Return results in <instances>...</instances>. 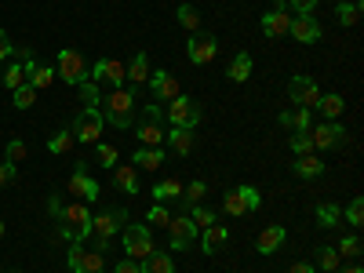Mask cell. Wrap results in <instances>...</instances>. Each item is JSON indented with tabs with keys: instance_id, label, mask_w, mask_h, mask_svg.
<instances>
[{
	"instance_id": "obj_27",
	"label": "cell",
	"mask_w": 364,
	"mask_h": 273,
	"mask_svg": "<svg viewBox=\"0 0 364 273\" xmlns=\"http://www.w3.org/2000/svg\"><path fill=\"white\" fill-rule=\"evenodd\" d=\"M314 109H321L328 120H339V117H343V109H346V102H343L339 91H331V95H321V99H317V106H314Z\"/></svg>"
},
{
	"instance_id": "obj_33",
	"label": "cell",
	"mask_w": 364,
	"mask_h": 273,
	"mask_svg": "<svg viewBox=\"0 0 364 273\" xmlns=\"http://www.w3.org/2000/svg\"><path fill=\"white\" fill-rule=\"evenodd\" d=\"M178 26L190 29V33H200V11L193 4H178Z\"/></svg>"
},
{
	"instance_id": "obj_21",
	"label": "cell",
	"mask_w": 364,
	"mask_h": 273,
	"mask_svg": "<svg viewBox=\"0 0 364 273\" xmlns=\"http://www.w3.org/2000/svg\"><path fill=\"white\" fill-rule=\"evenodd\" d=\"M284 226H266L262 233H259V240H255V248H259V255H273L281 245H284Z\"/></svg>"
},
{
	"instance_id": "obj_49",
	"label": "cell",
	"mask_w": 364,
	"mask_h": 273,
	"mask_svg": "<svg viewBox=\"0 0 364 273\" xmlns=\"http://www.w3.org/2000/svg\"><path fill=\"white\" fill-rule=\"evenodd\" d=\"M284 8H291L295 15H314V8H317V0H288Z\"/></svg>"
},
{
	"instance_id": "obj_20",
	"label": "cell",
	"mask_w": 364,
	"mask_h": 273,
	"mask_svg": "<svg viewBox=\"0 0 364 273\" xmlns=\"http://www.w3.org/2000/svg\"><path fill=\"white\" fill-rule=\"evenodd\" d=\"M226 240H230V230L226 226H208L204 237H200V252L204 255H215V252L226 248Z\"/></svg>"
},
{
	"instance_id": "obj_37",
	"label": "cell",
	"mask_w": 364,
	"mask_h": 273,
	"mask_svg": "<svg viewBox=\"0 0 364 273\" xmlns=\"http://www.w3.org/2000/svg\"><path fill=\"white\" fill-rule=\"evenodd\" d=\"M317 266H321L324 273H336V269L343 266V259H339L336 248H317Z\"/></svg>"
},
{
	"instance_id": "obj_47",
	"label": "cell",
	"mask_w": 364,
	"mask_h": 273,
	"mask_svg": "<svg viewBox=\"0 0 364 273\" xmlns=\"http://www.w3.org/2000/svg\"><path fill=\"white\" fill-rule=\"evenodd\" d=\"M237 190H240V197H245L248 211H259V208H262V193H259L255 186H237Z\"/></svg>"
},
{
	"instance_id": "obj_6",
	"label": "cell",
	"mask_w": 364,
	"mask_h": 273,
	"mask_svg": "<svg viewBox=\"0 0 364 273\" xmlns=\"http://www.w3.org/2000/svg\"><path fill=\"white\" fill-rule=\"evenodd\" d=\"M66 262H70V273H102V266H106L102 252H95V248H84V245H77V240H70Z\"/></svg>"
},
{
	"instance_id": "obj_45",
	"label": "cell",
	"mask_w": 364,
	"mask_h": 273,
	"mask_svg": "<svg viewBox=\"0 0 364 273\" xmlns=\"http://www.w3.org/2000/svg\"><path fill=\"white\" fill-rule=\"evenodd\" d=\"M77 87H80V95H84V106H99L102 95H99V84H95V80H84V84H77Z\"/></svg>"
},
{
	"instance_id": "obj_52",
	"label": "cell",
	"mask_w": 364,
	"mask_h": 273,
	"mask_svg": "<svg viewBox=\"0 0 364 273\" xmlns=\"http://www.w3.org/2000/svg\"><path fill=\"white\" fill-rule=\"evenodd\" d=\"M15 171H18V168H15V164H8V161L0 164V186H8V182L15 178Z\"/></svg>"
},
{
	"instance_id": "obj_7",
	"label": "cell",
	"mask_w": 364,
	"mask_h": 273,
	"mask_svg": "<svg viewBox=\"0 0 364 273\" xmlns=\"http://www.w3.org/2000/svg\"><path fill=\"white\" fill-rule=\"evenodd\" d=\"M168 120H171V128H197L200 124V106L197 99H186V95H178L168 102Z\"/></svg>"
},
{
	"instance_id": "obj_51",
	"label": "cell",
	"mask_w": 364,
	"mask_h": 273,
	"mask_svg": "<svg viewBox=\"0 0 364 273\" xmlns=\"http://www.w3.org/2000/svg\"><path fill=\"white\" fill-rule=\"evenodd\" d=\"M63 208H66V204L58 200V193H51V197H48V211H51V219H55V223L63 219Z\"/></svg>"
},
{
	"instance_id": "obj_10",
	"label": "cell",
	"mask_w": 364,
	"mask_h": 273,
	"mask_svg": "<svg viewBox=\"0 0 364 273\" xmlns=\"http://www.w3.org/2000/svg\"><path fill=\"white\" fill-rule=\"evenodd\" d=\"M124 77H128V66L124 63H117V58H99L87 80H95L99 87H120V84H124Z\"/></svg>"
},
{
	"instance_id": "obj_11",
	"label": "cell",
	"mask_w": 364,
	"mask_h": 273,
	"mask_svg": "<svg viewBox=\"0 0 364 273\" xmlns=\"http://www.w3.org/2000/svg\"><path fill=\"white\" fill-rule=\"evenodd\" d=\"M124 252L135 262H142L154 252V233H149V226H124Z\"/></svg>"
},
{
	"instance_id": "obj_43",
	"label": "cell",
	"mask_w": 364,
	"mask_h": 273,
	"mask_svg": "<svg viewBox=\"0 0 364 273\" xmlns=\"http://www.w3.org/2000/svg\"><path fill=\"white\" fill-rule=\"evenodd\" d=\"M146 223H149V226H164V230H168V223H171L168 208H164V204H154V208L146 211Z\"/></svg>"
},
{
	"instance_id": "obj_23",
	"label": "cell",
	"mask_w": 364,
	"mask_h": 273,
	"mask_svg": "<svg viewBox=\"0 0 364 273\" xmlns=\"http://www.w3.org/2000/svg\"><path fill=\"white\" fill-rule=\"evenodd\" d=\"M113 186L124 190V193H132V197H139V168H132V164L113 168Z\"/></svg>"
},
{
	"instance_id": "obj_14",
	"label": "cell",
	"mask_w": 364,
	"mask_h": 273,
	"mask_svg": "<svg viewBox=\"0 0 364 273\" xmlns=\"http://www.w3.org/2000/svg\"><path fill=\"white\" fill-rule=\"evenodd\" d=\"M22 66H26V84L37 87V91H44V87H51V80H58L51 66H41L37 63L33 51H22Z\"/></svg>"
},
{
	"instance_id": "obj_24",
	"label": "cell",
	"mask_w": 364,
	"mask_h": 273,
	"mask_svg": "<svg viewBox=\"0 0 364 273\" xmlns=\"http://www.w3.org/2000/svg\"><path fill=\"white\" fill-rule=\"evenodd\" d=\"M146 80H149V55H146V51H139V55L132 58V66H128L124 84H128V87H139V84H146Z\"/></svg>"
},
{
	"instance_id": "obj_16",
	"label": "cell",
	"mask_w": 364,
	"mask_h": 273,
	"mask_svg": "<svg viewBox=\"0 0 364 273\" xmlns=\"http://www.w3.org/2000/svg\"><path fill=\"white\" fill-rule=\"evenodd\" d=\"M288 33L299 44H317L321 41V22H317V15H295L291 26H288Z\"/></svg>"
},
{
	"instance_id": "obj_4",
	"label": "cell",
	"mask_w": 364,
	"mask_h": 273,
	"mask_svg": "<svg viewBox=\"0 0 364 273\" xmlns=\"http://www.w3.org/2000/svg\"><path fill=\"white\" fill-rule=\"evenodd\" d=\"M55 77L63 80V84H84L87 80V63H84V55L77 48H63L55 58Z\"/></svg>"
},
{
	"instance_id": "obj_55",
	"label": "cell",
	"mask_w": 364,
	"mask_h": 273,
	"mask_svg": "<svg viewBox=\"0 0 364 273\" xmlns=\"http://www.w3.org/2000/svg\"><path fill=\"white\" fill-rule=\"evenodd\" d=\"M336 273H364V269H360V266H346V269H343V266H339V269H336Z\"/></svg>"
},
{
	"instance_id": "obj_32",
	"label": "cell",
	"mask_w": 364,
	"mask_h": 273,
	"mask_svg": "<svg viewBox=\"0 0 364 273\" xmlns=\"http://www.w3.org/2000/svg\"><path fill=\"white\" fill-rule=\"evenodd\" d=\"M186 215H190V223H193L197 230L215 226V211H211V208H204V204H190V211H186Z\"/></svg>"
},
{
	"instance_id": "obj_39",
	"label": "cell",
	"mask_w": 364,
	"mask_h": 273,
	"mask_svg": "<svg viewBox=\"0 0 364 273\" xmlns=\"http://www.w3.org/2000/svg\"><path fill=\"white\" fill-rule=\"evenodd\" d=\"M336 252H339V259H357V255H360V237H357V233H346V237L339 240Z\"/></svg>"
},
{
	"instance_id": "obj_9",
	"label": "cell",
	"mask_w": 364,
	"mask_h": 273,
	"mask_svg": "<svg viewBox=\"0 0 364 273\" xmlns=\"http://www.w3.org/2000/svg\"><path fill=\"white\" fill-rule=\"evenodd\" d=\"M288 99H291L295 106L314 109V106H317V99H321V87H317V80H314V77L299 73V77H291V80H288Z\"/></svg>"
},
{
	"instance_id": "obj_28",
	"label": "cell",
	"mask_w": 364,
	"mask_h": 273,
	"mask_svg": "<svg viewBox=\"0 0 364 273\" xmlns=\"http://www.w3.org/2000/svg\"><path fill=\"white\" fill-rule=\"evenodd\" d=\"M295 175L299 178H321L324 175V164L314 154H302V157H295Z\"/></svg>"
},
{
	"instance_id": "obj_35",
	"label": "cell",
	"mask_w": 364,
	"mask_h": 273,
	"mask_svg": "<svg viewBox=\"0 0 364 273\" xmlns=\"http://www.w3.org/2000/svg\"><path fill=\"white\" fill-rule=\"evenodd\" d=\"M178 193H182L178 178H168V182H157V186H154V200H157V204H164V200H175Z\"/></svg>"
},
{
	"instance_id": "obj_54",
	"label": "cell",
	"mask_w": 364,
	"mask_h": 273,
	"mask_svg": "<svg viewBox=\"0 0 364 273\" xmlns=\"http://www.w3.org/2000/svg\"><path fill=\"white\" fill-rule=\"evenodd\" d=\"M288 273H314V262H291Z\"/></svg>"
},
{
	"instance_id": "obj_42",
	"label": "cell",
	"mask_w": 364,
	"mask_h": 273,
	"mask_svg": "<svg viewBox=\"0 0 364 273\" xmlns=\"http://www.w3.org/2000/svg\"><path fill=\"white\" fill-rule=\"evenodd\" d=\"M291 154H295V157L314 154V139H310V132H295V139H291Z\"/></svg>"
},
{
	"instance_id": "obj_41",
	"label": "cell",
	"mask_w": 364,
	"mask_h": 273,
	"mask_svg": "<svg viewBox=\"0 0 364 273\" xmlns=\"http://www.w3.org/2000/svg\"><path fill=\"white\" fill-rule=\"evenodd\" d=\"M346 223H350L353 230L364 226V200H360V197H353V200L346 204Z\"/></svg>"
},
{
	"instance_id": "obj_19",
	"label": "cell",
	"mask_w": 364,
	"mask_h": 273,
	"mask_svg": "<svg viewBox=\"0 0 364 273\" xmlns=\"http://www.w3.org/2000/svg\"><path fill=\"white\" fill-rule=\"evenodd\" d=\"M259 26H262L266 37H284L288 26H291V15H288V11H266V15L259 18Z\"/></svg>"
},
{
	"instance_id": "obj_36",
	"label": "cell",
	"mask_w": 364,
	"mask_h": 273,
	"mask_svg": "<svg viewBox=\"0 0 364 273\" xmlns=\"http://www.w3.org/2000/svg\"><path fill=\"white\" fill-rule=\"evenodd\" d=\"M317 223H321L324 230H331V226L343 223V211H339L336 204H321V208H317Z\"/></svg>"
},
{
	"instance_id": "obj_22",
	"label": "cell",
	"mask_w": 364,
	"mask_h": 273,
	"mask_svg": "<svg viewBox=\"0 0 364 273\" xmlns=\"http://www.w3.org/2000/svg\"><path fill=\"white\" fill-rule=\"evenodd\" d=\"M164 164V149H149V146H139L135 157H132V168L139 171H157Z\"/></svg>"
},
{
	"instance_id": "obj_40",
	"label": "cell",
	"mask_w": 364,
	"mask_h": 273,
	"mask_svg": "<svg viewBox=\"0 0 364 273\" xmlns=\"http://www.w3.org/2000/svg\"><path fill=\"white\" fill-rule=\"evenodd\" d=\"M11 99H15V106H18V109H29V106L37 102V87L22 84V87H15V91H11Z\"/></svg>"
},
{
	"instance_id": "obj_3",
	"label": "cell",
	"mask_w": 364,
	"mask_h": 273,
	"mask_svg": "<svg viewBox=\"0 0 364 273\" xmlns=\"http://www.w3.org/2000/svg\"><path fill=\"white\" fill-rule=\"evenodd\" d=\"M128 223V211L124 208H113V211H102V215H91V237H95V252H106L113 233Z\"/></svg>"
},
{
	"instance_id": "obj_53",
	"label": "cell",
	"mask_w": 364,
	"mask_h": 273,
	"mask_svg": "<svg viewBox=\"0 0 364 273\" xmlns=\"http://www.w3.org/2000/svg\"><path fill=\"white\" fill-rule=\"evenodd\" d=\"M15 48H11V41H8V33H4V29H0V63H4V58L11 55Z\"/></svg>"
},
{
	"instance_id": "obj_46",
	"label": "cell",
	"mask_w": 364,
	"mask_h": 273,
	"mask_svg": "<svg viewBox=\"0 0 364 273\" xmlns=\"http://www.w3.org/2000/svg\"><path fill=\"white\" fill-rule=\"evenodd\" d=\"M99 146V161L106 164V168H117V161H120V149L117 146H106V142H95Z\"/></svg>"
},
{
	"instance_id": "obj_25",
	"label": "cell",
	"mask_w": 364,
	"mask_h": 273,
	"mask_svg": "<svg viewBox=\"0 0 364 273\" xmlns=\"http://www.w3.org/2000/svg\"><path fill=\"white\" fill-rule=\"evenodd\" d=\"M139 266H142V273H175V262L168 252H149Z\"/></svg>"
},
{
	"instance_id": "obj_50",
	"label": "cell",
	"mask_w": 364,
	"mask_h": 273,
	"mask_svg": "<svg viewBox=\"0 0 364 273\" xmlns=\"http://www.w3.org/2000/svg\"><path fill=\"white\" fill-rule=\"evenodd\" d=\"M113 273H142V266H139L135 259H120V262L113 266Z\"/></svg>"
},
{
	"instance_id": "obj_12",
	"label": "cell",
	"mask_w": 364,
	"mask_h": 273,
	"mask_svg": "<svg viewBox=\"0 0 364 273\" xmlns=\"http://www.w3.org/2000/svg\"><path fill=\"white\" fill-rule=\"evenodd\" d=\"M193 240H197V226L190 223V215H171V223H168V245H171V252H186Z\"/></svg>"
},
{
	"instance_id": "obj_34",
	"label": "cell",
	"mask_w": 364,
	"mask_h": 273,
	"mask_svg": "<svg viewBox=\"0 0 364 273\" xmlns=\"http://www.w3.org/2000/svg\"><path fill=\"white\" fill-rule=\"evenodd\" d=\"M223 211H226L230 219L245 215V211H248V204H245V197H240V190H230V193L223 197Z\"/></svg>"
},
{
	"instance_id": "obj_29",
	"label": "cell",
	"mask_w": 364,
	"mask_h": 273,
	"mask_svg": "<svg viewBox=\"0 0 364 273\" xmlns=\"http://www.w3.org/2000/svg\"><path fill=\"white\" fill-rule=\"evenodd\" d=\"M248 77H252V55L240 51V55H233V63H230V80L233 84H245Z\"/></svg>"
},
{
	"instance_id": "obj_5",
	"label": "cell",
	"mask_w": 364,
	"mask_h": 273,
	"mask_svg": "<svg viewBox=\"0 0 364 273\" xmlns=\"http://www.w3.org/2000/svg\"><path fill=\"white\" fill-rule=\"evenodd\" d=\"M102 128H106V120H102L99 106H84V109L77 113V120H73V128H70V132H73V139L95 146V142L102 139Z\"/></svg>"
},
{
	"instance_id": "obj_56",
	"label": "cell",
	"mask_w": 364,
	"mask_h": 273,
	"mask_svg": "<svg viewBox=\"0 0 364 273\" xmlns=\"http://www.w3.org/2000/svg\"><path fill=\"white\" fill-rule=\"evenodd\" d=\"M0 237H4V219H0Z\"/></svg>"
},
{
	"instance_id": "obj_1",
	"label": "cell",
	"mask_w": 364,
	"mask_h": 273,
	"mask_svg": "<svg viewBox=\"0 0 364 273\" xmlns=\"http://www.w3.org/2000/svg\"><path fill=\"white\" fill-rule=\"evenodd\" d=\"M139 102H135V91L128 87V84H120V87H109L106 95L99 99V113H102V120L106 124H113V128H132L135 124V109Z\"/></svg>"
},
{
	"instance_id": "obj_8",
	"label": "cell",
	"mask_w": 364,
	"mask_h": 273,
	"mask_svg": "<svg viewBox=\"0 0 364 273\" xmlns=\"http://www.w3.org/2000/svg\"><path fill=\"white\" fill-rule=\"evenodd\" d=\"M186 55H190V63L193 66H208V63H215V55H219V41L215 33H190V44H186Z\"/></svg>"
},
{
	"instance_id": "obj_48",
	"label": "cell",
	"mask_w": 364,
	"mask_h": 273,
	"mask_svg": "<svg viewBox=\"0 0 364 273\" xmlns=\"http://www.w3.org/2000/svg\"><path fill=\"white\" fill-rule=\"evenodd\" d=\"M204 193H208V182H200V178L190 182V186H186V208H190V204H200Z\"/></svg>"
},
{
	"instance_id": "obj_15",
	"label": "cell",
	"mask_w": 364,
	"mask_h": 273,
	"mask_svg": "<svg viewBox=\"0 0 364 273\" xmlns=\"http://www.w3.org/2000/svg\"><path fill=\"white\" fill-rule=\"evenodd\" d=\"M310 139H314V149H336V146L346 142V128L339 124V120H324V124L314 128Z\"/></svg>"
},
{
	"instance_id": "obj_30",
	"label": "cell",
	"mask_w": 364,
	"mask_h": 273,
	"mask_svg": "<svg viewBox=\"0 0 364 273\" xmlns=\"http://www.w3.org/2000/svg\"><path fill=\"white\" fill-rule=\"evenodd\" d=\"M336 18L343 26H357L360 22V0H336Z\"/></svg>"
},
{
	"instance_id": "obj_13",
	"label": "cell",
	"mask_w": 364,
	"mask_h": 273,
	"mask_svg": "<svg viewBox=\"0 0 364 273\" xmlns=\"http://www.w3.org/2000/svg\"><path fill=\"white\" fill-rule=\"evenodd\" d=\"M149 91H154V102H171L182 95V87H178V77H171L168 70H149Z\"/></svg>"
},
{
	"instance_id": "obj_17",
	"label": "cell",
	"mask_w": 364,
	"mask_h": 273,
	"mask_svg": "<svg viewBox=\"0 0 364 273\" xmlns=\"http://www.w3.org/2000/svg\"><path fill=\"white\" fill-rule=\"evenodd\" d=\"M70 193L73 197H80L84 204H91V200H99V182L95 178H91L87 171H84V164L70 175Z\"/></svg>"
},
{
	"instance_id": "obj_44",
	"label": "cell",
	"mask_w": 364,
	"mask_h": 273,
	"mask_svg": "<svg viewBox=\"0 0 364 273\" xmlns=\"http://www.w3.org/2000/svg\"><path fill=\"white\" fill-rule=\"evenodd\" d=\"M4 84H8L11 91H15V87H22V84H26V66H22V63H11V66H8V73H4Z\"/></svg>"
},
{
	"instance_id": "obj_18",
	"label": "cell",
	"mask_w": 364,
	"mask_h": 273,
	"mask_svg": "<svg viewBox=\"0 0 364 273\" xmlns=\"http://www.w3.org/2000/svg\"><path fill=\"white\" fill-rule=\"evenodd\" d=\"M164 142H168L171 154L190 157V154H193V146H197V135H193V128H171V132L164 135Z\"/></svg>"
},
{
	"instance_id": "obj_38",
	"label": "cell",
	"mask_w": 364,
	"mask_h": 273,
	"mask_svg": "<svg viewBox=\"0 0 364 273\" xmlns=\"http://www.w3.org/2000/svg\"><path fill=\"white\" fill-rule=\"evenodd\" d=\"M26 157H29V146H26L22 139H11V142H8V149H4V161L18 168V161H26Z\"/></svg>"
},
{
	"instance_id": "obj_26",
	"label": "cell",
	"mask_w": 364,
	"mask_h": 273,
	"mask_svg": "<svg viewBox=\"0 0 364 273\" xmlns=\"http://www.w3.org/2000/svg\"><path fill=\"white\" fill-rule=\"evenodd\" d=\"M277 120H281L284 128H291V132H306V128H310V109H306V106H299V109H284Z\"/></svg>"
},
{
	"instance_id": "obj_31",
	"label": "cell",
	"mask_w": 364,
	"mask_h": 273,
	"mask_svg": "<svg viewBox=\"0 0 364 273\" xmlns=\"http://www.w3.org/2000/svg\"><path fill=\"white\" fill-rule=\"evenodd\" d=\"M73 142H77V139H73V132L66 128V132H55V135L48 139V149H51L55 157H66L70 149H73Z\"/></svg>"
},
{
	"instance_id": "obj_2",
	"label": "cell",
	"mask_w": 364,
	"mask_h": 273,
	"mask_svg": "<svg viewBox=\"0 0 364 273\" xmlns=\"http://www.w3.org/2000/svg\"><path fill=\"white\" fill-rule=\"evenodd\" d=\"M164 109L161 102H149V106H139V142L149 146V149H161L164 146Z\"/></svg>"
}]
</instances>
